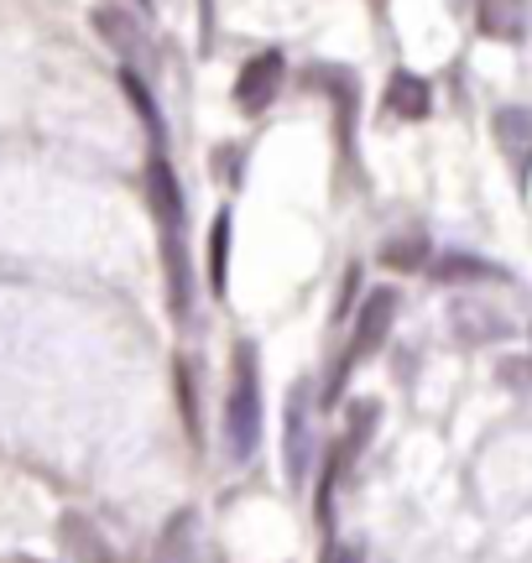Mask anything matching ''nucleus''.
<instances>
[{
  "label": "nucleus",
  "mask_w": 532,
  "mask_h": 563,
  "mask_svg": "<svg viewBox=\"0 0 532 563\" xmlns=\"http://www.w3.org/2000/svg\"><path fill=\"white\" fill-rule=\"evenodd\" d=\"M324 563H355V548H345V543H329V548H324Z\"/></svg>",
  "instance_id": "obj_17"
},
{
  "label": "nucleus",
  "mask_w": 532,
  "mask_h": 563,
  "mask_svg": "<svg viewBox=\"0 0 532 563\" xmlns=\"http://www.w3.org/2000/svg\"><path fill=\"white\" fill-rule=\"evenodd\" d=\"M209 251H214V272H209V287L225 298V256H230V214L214 220V235H209Z\"/></svg>",
  "instance_id": "obj_13"
},
{
  "label": "nucleus",
  "mask_w": 532,
  "mask_h": 563,
  "mask_svg": "<svg viewBox=\"0 0 532 563\" xmlns=\"http://www.w3.org/2000/svg\"><path fill=\"white\" fill-rule=\"evenodd\" d=\"M63 532H68V548H74L84 563H115V553H110V548L95 538V527H89V522L68 517V522H63Z\"/></svg>",
  "instance_id": "obj_12"
},
{
  "label": "nucleus",
  "mask_w": 532,
  "mask_h": 563,
  "mask_svg": "<svg viewBox=\"0 0 532 563\" xmlns=\"http://www.w3.org/2000/svg\"><path fill=\"white\" fill-rule=\"evenodd\" d=\"M391 319H397V292L391 287H381V292H370L366 302H361V319H355V334H350V350L345 361H340V376L329 382V402H334V391L345 386V376L355 371V365L366 361L370 350H381L391 334Z\"/></svg>",
  "instance_id": "obj_3"
},
{
  "label": "nucleus",
  "mask_w": 532,
  "mask_h": 563,
  "mask_svg": "<svg viewBox=\"0 0 532 563\" xmlns=\"http://www.w3.org/2000/svg\"><path fill=\"white\" fill-rule=\"evenodd\" d=\"M287 475L303 481L308 475V402L298 391V402L287 407Z\"/></svg>",
  "instance_id": "obj_11"
},
{
  "label": "nucleus",
  "mask_w": 532,
  "mask_h": 563,
  "mask_svg": "<svg viewBox=\"0 0 532 563\" xmlns=\"http://www.w3.org/2000/svg\"><path fill=\"white\" fill-rule=\"evenodd\" d=\"M387 115H397V121H423V115H429V84L418 79V74H391Z\"/></svg>",
  "instance_id": "obj_10"
},
{
  "label": "nucleus",
  "mask_w": 532,
  "mask_h": 563,
  "mask_svg": "<svg viewBox=\"0 0 532 563\" xmlns=\"http://www.w3.org/2000/svg\"><path fill=\"white\" fill-rule=\"evenodd\" d=\"M146 199L163 230V272H167V292H173V313H188V209H184V188L173 178L167 157L146 162Z\"/></svg>",
  "instance_id": "obj_1"
},
{
  "label": "nucleus",
  "mask_w": 532,
  "mask_h": 563,
  "mask_svg": "<svg viewBox=\"0 0 532 563\" xmlns=\"http://www.w3.org/2000/svg\"><path fill=\"white\" fill-rule=\"evenodd\" d=\"M121 89L131 95V100H136V110H142V125L152 131V136H157V131H163V125H157V104H152V95L142 89V79H136V68H121Z\"/></svg>",
  "instance_id": "obj_14"
},
{
  "label": "nucleus",
  "mask_w": 532,
  "mask_h": 563,
  "mask_svg": "<svg viewBox=\"0 0 532 563\" xmlns=\"http://www.w3.org/2000/svg\"><path fill=\"white\" fill-rule=\"evenodd\" d=\"M423 256H429V245L423 241H402V245H387V251H381V262L387 266H418Z\"/></svg>",
  "instance_id": "obj_16"
},
{
  "label": "nucleus",
  "mask_w": 532,
  "mask_h": 563,
  "mask_svg": "<svg viewBox=\"0 0 532 563\" xmlns=\"http://www.w3.org/2000/svg\"><path fill=\"white\" fill-rule=\"evenodd\" d=\"M496 146H501V157L512 162L517 178H528L532 173V110L528 104H507V110H496Z\"/></svg>",
  "instance_id": "obj_6"
},
{
  "label": "nucleus",
  "mask_w": 532,
  "mask_h": 563,
  "mask_svg": "<svg viewBox=\"0 0 532 563\" xmlns=\"http://www.w3.org/2000/svg\"><path fill=\"white\" fill-rule=\"evenodd\" d=\"M370 428H376V402H355V412H350L345 422V439H340V449L329 454V470H324V496H319V511H329V496H334V485L345 481V470L355 460H361V449H366Z\"/></svg>",
  "instance_id": "obj_4"
},
{
  "label": "nucleus",
  "mask_w": 532,
  "mask_h": 563,
  "mask_svg": "<svg viewBox=\"0 0 532 563\" xmlns=\"http://www.w3.org/2000/svg\"><path fill=\"white\" fill-rule=\"evenodd\" d=\"M5 563H42V559H26V553H16V559H5Z\"/></svg>",
  "instance_id": "obj_18"
},
{
  "label": "nucleus",
  "mask_w": 532,
  "mask_h": 563,
  "mask_svg": "<svg viewBox=\"0 0 532 563\" xmlns=\"http://www.w3.org/2000/svg\"><path fill=\"white\" fill-rule=\"evenodd\" d=\"M282 53H262V58H251L246 68H241V79H235V100H241V110H251V115H262L266 104L277 100V89H282Z\"/></svg>",
  "instance_id": "obj_7"
},
{
  "label": "nucleus",
  "mask_w": 532,
  "mask_h": 563,
  "mask_svg": "<svg viewBox=\"0 0 532 563\" xmlns=\"http://www.w3.org/2000/svg\"><path fill=\"white\" fill-rule=\"evenodd\" d=\"M433 277L450 282V277H496V272L491 266H480V262H470V256H450V262L433 266Z\"/></svg>",
  "instance_id": "obj_15"
},
{
  "label": "nucleus",
  "mask_w": 532,
  "mask_h": 563,
  "mask_svg": "<svg viewBox=\"0 0 532 563\" xmlns=\"http://www.w3.org/2000/svg\"><path fill=\"white\" fill-rule=\"evenodd\" d=\"M95 26H100V37L115 47V53H125V58H142V21L125 16V5H115V0H100L95 5Z\"/></svg>",
  "instance_id": "obj_8"
},
{
  "label": "nucleus",
  "mask_w": 532,
  "mask_h": 563,
  "mask_svg": "<svg viewBox=\"0 0 532 563\" xmlns=\"http://www.w3.org/2000/svg\"><path fill=\"white\" fill-rule=\"evenodd\" d=\"M262 439V386H256V350L241 344L235 350V376H230V397H225V443L235 460L256 454Z\"/></svg>",
  "instance_id": "obj_2"
},
{
  "label": "nucleus",
  "mask_w": 532,
  "mask_h": 563,
  "mask_svg": "<svg viewBox=\"0 0 532 563\" xmlns=\"http://www.w3.org/2000/svg\"><path fill=\"white\" fill-rule=\"evenodd\" d=\"M152 563H209L204 517H199L193 506H184V511L163 527V538H157V559Z\"/></svg>",
  "instance_id": "obj_5"
},
{
  "label": "nucleus",
  "mask_w": 532,
  "mask_h": 563,
  "mask_svg": "<svg viewBox=\"0 0 532 563\" xmlns=\"http://www.w3.org/2000/svg\"><path fill=\"white\" fill-rule=\"evenodd\" d=\"M480 32L496 42H517L528 32V0H475Z\"/></svg>",
  "instance_id": "obj_9"
}]
</instances>
